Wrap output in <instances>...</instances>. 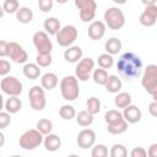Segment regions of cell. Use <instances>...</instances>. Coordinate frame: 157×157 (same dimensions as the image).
I'll use <instances>...</instances> for the list:
<instances>
[{
  "label": "cell",
  "mask_w": 157,
  "mask_h": 157,
  "mask_svg": "<svg viewBox=\"0 0 157 157\" xmlns=\"http://www.w3.org/2000/svg\"><path fill=\"white\" fill-rule=\"evenodd\" d=\"M11 117L7 112H0V129H5L10 125Z\"/></svg>",
  "instance_id": "obj_39"
},
{
  "label": "cell",
  "mask_w": 157,
  "mask_h": 157,
  "mask_svg": "<svg viewBox=\"0 0 157 157\" xmlns=\"http://www.w3.org/2000/svg\"><path fill=\"white\" fill-rule=\"evenodd\" d=\"M9 55V42L0 40V58Z\"/></svg>",
  "instance_id": "obj_43"
},
{
  "label": "cell",
  "mask_w": 157,
  "mask_h": 157,
  "mask_svg": "<svg viewBox=\"0 0 157 157\" xmlns=\"http://www.w3.org/2000/svg\"><path fill=\"white\" fill-rule=\"evenodd\" d=\"M97 61H98V66H99L101 69L107 70V69H110V67L113 66V64H114V58H113L112 55L104 53V54H101V55L98 56V60H97Z\"/></svg>",
  "instance_id": "obj_33"
},
{
  "label": "cell",
  "mask_w": 157,
  "mask_h": 157,
  "mask_svg": "<svg viewBox=\"0 0 157 157\" xmlns=\"http://www.w3.org/2000/svg\"><path fill=\"white\" fill-rule=\"evenodd\" d=\"M148 112L152 117H157V102L153 101L150 105H148Z\"/></svg>",
  "instance_id": "obj_45"
},
{
  "label": "cell",
  "mask_w": 157,
  "mask_h": 157,
  "mask_svg": "<svg viewBox=\"0 0 157 157\" xmlns=\"http://www.w3.org/2000/svg\"><path fill=\"white\" fill-rule=\"evenodd\" d=\"M7 157H21V156H18V155H13V156H7Z\"/></svg>",
  "instance_id": "obj_50"
},
{
  "label": "cell",
  "mask_w": 157,
  "mask_h": 157,
  "mask_svg": "<svg viewBox=\"0 0 157 157\" xmlns=\"http://www.w3.org/2000/svg\"><path fill=\"white\" fill-rule=\"evenodd\" d=\"M82 49L78 45H71L64 52V59L67 63H78L82 59Z\"/></svg>",
  "instance_id": "obj_17"
},
{
  "label": "cell",
  "mask_w": 157,
  "mask_h": 157,
  "mask_svg": "<svg viewBox=\"0 0 157 157\" xmlns=\"http://www.w3.org/2000/svg\"><path fill=\"white\" fill-rule=\"evenodd\" d=\"M53 58L50 54H37L36 56V64L39 67H48L52 65Z\"/></svg>",
  "instance_id": "obj_38"
},
{
  "label": "cell",
  "mask_w": 157,
  "mask_h": 157,
  "mask_svg": "<svg viewBox=\"0 0 157 157\" xmlns=\"http://www.w3.org/2000/svg\"><path fill=\"white\" fill-rule=\"evenodd\" d=\"M7 56L16 64H25L27 63V59H28L27 52L16 42H9V55Z\"/></svg>",
  "instance_id": "obj_13"
},
{
  "label": "cell",
  "mask_w": 157,
  "mask_h": 157,
  "mask_svg": "<svg viewBox=\"0 0 157 157\" xmlns=\"http://www.w3.org/2000/svg\"><path fill=\"white\" fill-rule=\"evenodd\" d=\"M23 75L29 80H36L40 75V69L34 63H27L23 66Z\"/></svg>",
  "instance_id": "obj_25"
},
{
  "label": "cell",
  "mask_w": 157,
  "mask_h": 157,
  "mask_svg": "<svg viewBox=\"0 0 157 157\" xmlns=\"http://www.w3.org/2000/svg\"><path fill=\"white\" fill-rule=\"evenodd\" d=\"M4 13H5V12H4V10H2V6H0V18L4 16Z\"/></svg>",
  "instance_id": "obj_48"
},
{
  "label": "cell",
  "mask_w": 157,
  "mask_h": 157,
  "mask_svg": "<svg viewBox=\"0 0 157 157\" xmlns=\"http://www.w3.org/2000/svg\"><path fill=\"white\" fill-rule=\"evenodd\" d=\"M76 142H77L78 147H81L83 150L90 148L96 142V132L92 129H83L78 132Z\"/></svg>",
  "instance_id": "obj_14"
},
{
  "label": "cell",
  "mask_w": 157,
  "mask_h": 157,
  "mask_svg": "<svg viewBox=\"0 0 157 157\" xmlns=\"http://www.w3.org/2000/svg\"><path fill=\"white\" fill-rule=\"evenodd\" d=\"M103 18H104V25L105 27L108 26V28L110 29H120L124 27L125 25V16H124V12L119 9V7H109L104 11V15H103Z\"/></svg>",
  "instance_id": "obj_3"
},
{
  "label": "cell",
  "mask_w": 157,
  "mask_h": 157,
  "mask_svg": "<svg viewBox=\"0 0 157 157\" xmlns=\"http://www.w3.org/2000/svg\"><path fill=\"white\" fill-rule=\"evenodd\" d=\"M16 20L23 25L29 23L33 20V11L27 6H22L16 11Z\"/></svg>",
  "instance_id": "obj_21"
},
{
  "label": "cell",
  "mask_w": 157,
  "mask_h": 157,
  "mask_svg": "<svg viewBox=\"0 0 157 157\" xmlns=\"http://www.w3.org/2000/svg\"><path fill=\"white\" fill-rule=\"evenodd\" d=\"M105 25L102 21H92L88 26L87 34L92 40H99L105 34Z\"/></svg>",
  "instance_id": "obj_15"
},
{
  "label": "cell",
  "mask_w": 157,
  "mask_h": 157,
  "mask_svg": "<svg viewBox=\"0 0 157 157\" xmlns=\"http://www.w3.org/2000/svg\"><path fill=\"white\" fill-rule=\"evenodd\" d=\"M0 87L2 92L9 94L10 97H18L23 90L22 82L15 76H5L0 82Z\"/></svg>",
  "instance_id": "obj_9"
},
{
  "label": "cell",
  "mask_w": 157,
  "mask_h": 157,
  "mask_svg": "<svg viewBox=\"0 0 157 157\" xmlns=\"http://www.w3.org/2000/svg\"><path fill=\"white\" fill-rule=\"evenodd\" d=\"M123 114V118L124 120L129 124H135V123H139L141 120V117H142V113L140 110L139 107L134 105V104H130L128 105L126 108H124V112L121 113Z\"/></svg>",
  "instance_id": "obj_16"
},
{
  "label": "cell",
  "mask_w": 157,
  "mask_h": 157,
  "mask_svg": "<svg viewBox=\"0 0 157 157\" xmlns=\"http://www.w3.org/2000/svg\"><path fill=\"white\" fill-rule=\"evenodd\" d=\"M20 9V2L17 0H5L2 4V10L6 13H16Z\"/></svg>",
  "instance_id": "obj_37"
},
{
  "label": "cell",
  "mask_w": 157,
  "mask_h": 157,
  "mask_svg": "<svg viewBox=\"0 0 157 157\" xmlns=\"http://www.w3.org/2000/svg\"><path fill=\"white\" fill-rule=\"evenodd\" d=\"M108 72H107V70H104V69H96V70H93V72H92V78H93V81L97 83V85H101V86H104L105 85V82H107V80H108Z\"/></svg>",
  "instance_id": "obj_28"
},
{
  "label": "cell",
  "mask_w": 157,
  "mask_h": 157,
  "mask_svg": "<svg viewBox=\"0 0 157 157\" xmlns=\"http://www.w3.org/2000/svg\"><path fill=\"white\" fill-rule=\"evenodd\" d=\"M131 94L128 92H119L115 97H114V104L117 108H126L128 105L131 104Z\"/></svg>",
  "instance_id": "obj_26"
},
{
  "label": "cell",
  "mask_w": 157,
  "mask_h": 157,
  "mask_svg": "<svg viewBox=\"0 0 157 157\" xmlns=\"http://www.w3.org/2000/svg\"><path fill=\"white\" fill-rule=\"evenodd\" d=\"M59 115L60 118H63L64 120H71L76 117V110L72 105L70 104H64L60 107L59 109Z\"/></svg>",
  "instance_id": "obj_31"
},
{
  "label": "cell",
  "mask_w": 157,
  "mask_h": 157,
  "mask_svg": "<svg viewBox=\"0 0 157 157\" xmlns=\"http://www.w3.org/2000/svg\"><path fill=\"white\" fill-rule=\"evenodd\" d=\"M86 107H87V112H88L90 114H92V115L98 114V113L101 112V101H99L97 97L92 96V97H90V98L87 99Z\"/></svg>",
  "instance_id": "obj_29"
},
{
  "label": "cell",
  "mask_w": 157,
  "mask_h": 157,
  "mask_svg": "<svg viewBox=\"0 0 157 157\" xmlns=\"http://www.w3.org/2000/svg\"><path fill=\"white\" fill-rule=\"evenodd\" d=\"M43 135L37 129L25 131L20 137V146L25 150H34L43 142Z\"/></svg>",
  "instance_id": "obj_5"
},
{
  "label": "cell",
  "mask_w": 157,
  "mask_h": 157,
  "mask_svg": "<svg viewBox=\"0 0 157 157\" xmlns=\"http://www.w3.org/2000/svg\"><path fill=\"white\" fill-rule=\"evenodd\" d=\"M130 157H147V153L144 147H134L130 152Z\"/></svg>",
  "instance_id": "obj_42"
},
{
  "label": "cell",
  "mask_w": 157,
  "mask_h": 157,
  "mask_svg": "<svg viewBox=\"0 0 157 157\" xmlns=\"http://www.w3.org/2000/svg\"><path fill=\"white\" fill-rule=\"evenodd\" d=\"M121 119H124V118H123V114H121L119 110H115V109H110V110H108V112L104 114V120H105L107 125H108V124L117 123V121H119V120H121Z\"/></svg>",
  "instance_id": "obj_34"
},
{
  "label": "cell",
  "mask_w": 157,
  "mask_h": 157,
  "mask_svg": "<svg viewBox=\"0 0 157 157\" xmlns=\"http://www.w3.org/2000/svg\"><path fill=\"white\" fill-rule=\"evenodd\" d=\"M38 7L42 12H48L53 7V0H39L38 1Z\"/></svg>",
  "instance_id": "obj_41"
},
{
  "label": "cell",
  "mask_w": 157,
  "mask_h": 157,
  "mask_svg": "<svg viewBox=\"0 0 157 157\" xmlns=\"http://www.w3.org/2000/svg\"><path fill=\"white\" fill-rule=\"evenodd\" d=\"M43 144H44V147L47 151H50V152H55L60 148L61 146V140L60 137L56 135V134H48L45 135V137L43 139Z\"/></svg>",
  "instance_id": "obj_18"
},
{
  "label": "cell",
  "mask_w": 157,
  "mask_h": 157,
  "mask_svg": "<svg viewBox=\"0 0 157 157\" xmlns=\"http://www.w3.org/2000/svg\"><path fill=\"white\" fill-rule=\"evenodd\" d=\"M76 121L80 126H88L93 123V115L87 110H81L78 114H76Z\"/></svg>",
  "instance_id": "obj_30"
},
{
  "label": "cell",
  "mask_w": 157,
  "mask_h": 157,
  "mask_svg": "<svg viewBox=\"0 0 157 157\" xmlns=\"http://www.w3.org/2000/svg\"><path fill=\"white\" fill-rule=\"evenodd\" d=\"M33 44L38 54H50L53 50V43L44 31H38L33 34Z\"/></svg>",
  "instance_id": "obj_11"
},
{
  "label": "cell",
  "mask_w": 157,
  "mask_h": 157,
  "mask_svg": "<svg viewBox=\"0 0 157 157\" xmlns=\"http://www.w3.org/2000/svg\"><path fill=\"white\" fill-rule=\"evenodd\" d=\"M60 92L65 101H75L80 94L78 81L75 76H65L60 81Z\"/></svg>",
  "instance_id": "obj_4"
},
{
  "label": "cell",
  "mask_w": 157,
  "mask_h": 157,
  "mask_svg": "<svg viewBox=\"0 0 157 157\" xmlns=\"http://www.w3.org/2000/svg\"><path fill=\"white\" fill-rule=\"evenodd\" d=\"M109 156L110 157H128V150L124 145L115 144L112 146V148L109 151Z\"/></svg>",
  "instance_id": "obj_35"
},
{
  "label": "cell",
  "mask_w": 157,
  "mask_h": 157,
  "mask_svg": "<svg viewBox=\"0 0 157 157\" xmlns=\"http://www.w3.org/2000/svg\"><path fill=\"white\" fill-rule=\"evenodd\" d=\"M146 5V9L142 11V13L140 15V23L144 27H152L156 23L157 20V6L155 1H150V2H144Z\"/></svg>",
  "instance_id": "obj_12"
},
{
  "label": "cell",
  "mask_w": 157,
  "mask_h": 157,
  "mask_svg": "<svg viewBox=\"0 0 157 157\" xmlns=\"http://www.w3.org/2000/svg\"><path fill=\"white\" fill-rule=\"evenodd\" d=\"M75 6L80 10L82 22H91L96 16L97 2L94 0H75Z\"/></svg>",
  "instance_id": "obj_6"
},
{
  "label": "cell",
  "mask_w": 157,
  "mask_h": 157,
  "mask_svg": "<svg viewBox=\"0 0 157 157\" xmlns=\"http://www.w3.org/2000/svg\"><path fill=\"white\" fill-rule=\"evenodd\" d=\"M94 61L92 58H82L75 67V77L77 81H87L93 72Z\"/></svg>",
  "instance_id": "obj_8"
},
{
  "label": "cell",
  "mask_w": 157,
  "mask_h": 157,
  "mask_svg": "<svg viewBox=\"0 0 157 157\" xmlns=\"http://www.w3.org/2000/svg\"><path fill=\"white\" fill-rule=\"evenodd\" d=\"M141 85L147 93L153 97V101L157 98V66L155 64H150L146 66L142 74Z\"/></svg>",
  "instance_id": "obj_2"
},
{
  "label": "cell",
  "mask_w": 157,
  "mask_h": 157,
  "mask_svg": "<svg viewBox=\"0 0 157 157\" xmlns=\"http://www.w3.org/2000/svg\"><path fill=\"white\" fill-rule=\"evenodd\" d=\"M0 157H1V155H0Z\"/></svg>",
  "instance_id": "obj_51"
},
{
  "label": "cell",
  "mask_w": 157,
  "mask_h": 157,
  "mask_svg": "<svg viewBox=\"0 0 157 157\" xmlns=\"http://www.w3.org/2000/svg\"><path fill=\"white\" fill-rule=\"evenodd\" d=\"M77 29L75 26L71 25H66L64 27L60 28V31L56 33V42L60 47L64 48H69L72 45V43L77 39Z\"/></svg>",
  "instance_id": "obj_7"
},
{
  "label": "cell",
  "mask_w": 157,
  "mask_h": 157,
  "mask_svg": "<svg viewBox=\"0 0 157 157\" xmlns=\"http://www.w3.org/2000/svg\"><path fill=\"white\" fill-rule=\"evenodd\" d=\"M43 27H44V32L49 36H56V33L60 31L61 28V25H60V21L56 18V17H48L45 18L44 23H43Z\"/></svg>",
  "instance_id": "obj_20"
},
{
  "label": "cell",
  "mask_w": 157,
  "mask_h": 157,
  "mask_svg": "<svg viewBox=\"0 0 157 157\" xmlns=\"http://www.w3.org/2000/svg\"><path fill=\"white\" fill-rule=\"evenodd\" d=\"M58 76L54 72H45L40 78V87L47 91H52L58 86Z\"/></svg>",
  "instance_id": "obj_19"
},
{
  "label": "cell",
  "mask_w": 157,
  "mask_h": 157,
  "mask_svg": "<svg viewBox=\"0 0 157 157\" xmlns=\"http://www.w3.org/2000/svg\"><path fill=\"white\" fill-rule=\"evenodd\" d=\"M105 90L108 91V92H110V93H118L120 90H121V86H123V83H121V80L118 77V76H115V75H109L108 76V80H107V82H105Z\"/></svg>",
  "instance_id": "obj_22"
},
{
  "label": "cell",
  "mask_w": 157,
  "mask_h": 157,
  "mask_svg": "<svg viewBox=\"0 0 157 157\" xmlns=\"http://www.w3.org/2000/svg\"><path fill=\"white\" fill-rule=\"evenodd\" d=\"M10 70H11V64L5 59H0V76H7Z\"/></svg>",
  "instance_id": "obj_40"
},
{
  "label": "cell",
  "mask_w": 157,
  "mask_h": 157,
  "mask_svg": "<svg viewBox=\"0 0 157 157\" xmlns=\"http://www.w3.org/2000/svg\"><path fill=\"white\" fill-rule=\"evenodd\" d=\"M107 130H108V132H110L113 135H120V134H123V132H125L128 130V123L124 119H121V120H119L117 123L108 124Z\"/></svg>",
  "instance_id": "obj_27"
},
{
  "label": "cell",
  "mask_w": 157,
  "mask_h": 157,
  "mask_svg": "<svg viewBox=\"0 0 157 157\" xmlns=\"http://www.w3.org/2000/svg\"><path fill=\"white\" fill-rule=\"evenodd\" d=\"M67 157H80V156H77V155H70V156H67Z\"/></svg>",
  "instance_id": "obj_49"
},
{
  "label": "cell",
  "mask_w": 157,
  "mask_h": 157,
  "mask_svg": "<svg viewBox=\"0 0 157 157\" xmlns=\"http://www.w3.org/2000/svg\"><path fill=\"white\" fill-rule=\"evenodd\" d=\"M147 157H157V144H152L146 151Z\"/></svg>",
  "instance_id": "obj_44"
},
{
  "label": "cell",
  "mask_w": 157,
  "mask_h": 157,
  "mask_svg": "<svg viewBox=\"0 0 157 157\" xmlns=\"http://www.w3.org/2000/svg\"><path fill=\"white\" fill-rule=\"evenodd\" d=\"M28 97H29L31 108L33 110L39 112V110H43L45 108V105H47V98H45L44 90L40 86H33L29 90Z\"/></svg>",
  "instance_id": "obj_10"
},
{
  "label": "cell",
  "mask_w": 157,
  "mask_h": 157,
  "mask_svg": "<svg viewBox=\"0 0 157 157\" xmlns=\"http://www.w3.org/2000/svg\"><path fill=\"white\" fill-rule=\"evenodd\" d=\"M4 105H5V103H4V97H2V94L0 93V112L2 110Z\"/></svg>",
  "instance_id": "obj_47"
},
{
  "label": "cell",
  "mask_w": 157,
  "mask_h": 157,
  "mask_svg": "<svg viewBox=\"0 0 157 157\" xmlns=\"http://www.w3.org/2000/svg\"><path fill=\"white\" fill-rule=\"evenodd\" d=\"M37 130L42 134V135H48L52 132L53 130V123L47 119V118H43V119H39L37 121Z\"/></svg>",
  "instance_id": "obj_32"
},
{
  "label": "cell",
  "mask_w": 157,
  "mask_h": 157,
  "mask_svg": "<svg viewBox=\"0 0 157 157\" xmlns=\"http://www.w3.org/2000/svg\"><path fill=\"white\" fill-rule=\"evenodd\" d=\"M104 49H105L107 54H109L112 56L114 54H118L120 52V49H121V42H120V39H118L117 37L109 38L105 42V44H104Z\"/></svg>",
  "instance_id": "obj_23"
},
{
  "label": "cell",
  "mask_w": 157,
  "mask_h": 157,
  "mask_svg": "<svg viewBox=\"0 0 157 157\" xmlns=\"http://www.w3.org/2000/svg\"><path fill=\"white\" fill-rule=\"evenodd\" d=\"M91 157H108V147L104 144H98L92 146Z\"/></svg>",
  "instance_id": "obj_36"
},
{
  "label": "cell",
  "mask_w": 157,
  "mask_h": 157,
  "mask_svg": "<svg viewBox=\"0 0 157 157\" xmlns=\"http://www.w3.org/2000/svg\"><path fill=\"white\" fill-rule=\"evenodd\" d=\"M117 69L123 77H125L128 80H132L141 75L142 60L135 53L126 52V53L121 54L120 58L118 59Z\"/></svg>",
  "instance_id": "obj_1"
},
{
  "label": "cell",
  "mask_w": 157,
  "mask_h": 157,
  "mask_svg": "<svg viewBox=\"0 0 157 157\" xmlns=\"http://www.w3.org/2000/svg\"><path fill=\"white\" fill-rule=\"evenodd\" d=\"M5 109L9 114H16L21 110L22 108V102L18 97H10L7 98V101L5 102Z\"/></svg>",
  "instance_id": "obj_24"
},
{
  "label": "cell",
  "mask_w": 157,
  "mask_h": 157,
  "mask_svg": "<svg viewBox=\"0 0 157 157\" xmlns=\"http://www.w3.org/2000/svg\"><path fill=\"white\" fill-rule=\"evenodd\" d=\"M4 144H5V135L0 131V147H2Z\"/></svg>",
  "instance_id": "obj_46"
}]
</instances>
